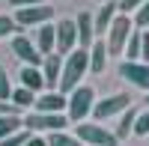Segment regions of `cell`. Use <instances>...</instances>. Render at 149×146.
<instances>
[{"mask_svg":"<svg viewBox=\"0 0 149 146\" xmlns=\"http://www.w3.org/2000/svg\"><path fill=\"white\" fill-rule=\"evenodd\" d=\"M39 3H48V0H9V6H18V9H24V6H39Z\"/></svg>","mask_w":149,"mask_h":146,"instance_id":"31","label":"cell"},{"mask_svg":"<svg viewBox=\"0 0 149 146\" xmlns=\"http://www.w3.org/2000/svg\"><path fill=\"white\" fill-rule=\"evenodd\" d=\"M36 48H39V54L48 57L57 51V24H42V27H36Z\"/></svg>","mask_w":149,"mask_h":146,"instance_id":"14","label":"cell"},{"mask_svg":"<svg viewBox=\"0 0 149 146\" xmlns=\"http://www.w3.org/2000/svg\"><path fill=\"white\" fill-rule=\"evenodd\" d=\"M134 134H137V137H149V107L137 113V122H134Z\"/></svg>","mask_w":149,"mask_h":146,"instance_id":"25","label":"cell"},{"mask_svg":"<svg viewBox=\"0 0 149 146\" xmlns=\"http://www.w3.org/2000/svg\"><path fill=\"white\" fill-rule=\"evenodd\" d=\"M137 107H128V111L125 113H119V122H116V131H113V134H116V140H125V137H131L134 134V122H137Z\"/></svg>","mask_w":149,"mask_h":146,"instance_id":"18","label":"cell"},{"mask_svg":"<svg viewBox=\"0 0 149 146\" xmlns=\"http://www.w3.org/2000/svg\"><path fill=\"white\" fill-rule=\"evenodd\" d=\"M119 78L128 81L131 87L149 92V63H119Z\"/></svg>","mask_w":149,"mask_h":146,"instance_id":"10","label":"cell"},{"mask_svg":"<svg viewBox=\"0 0 149 146\" xmlns=\"http://www.w3.org/2000/svg\"><path fill=\"white\" fill-rule=\"evenodd\" d=\"M74 137H78L84 146H119L116 134L110 128H104L102 122H78L74 125Z\"/></svg>","mask_w":149,"mask_h":146,"instance_id":"4","label":"cell"},{"mask_svg":"<svg viewBox=\"0 0 149 146\" xmlns=\"http://www.w3.org/2000/svg\"><path fill=\"white\" fill-rule=\"evenodd\" d=\"M27 146H48V137H45V134H30Z\"/></svg>","mask_w":149,"mask_h":146,"instance_id":"32","label":"cell"},{"mask_svg":"<svg viewBox=\"0 0 149 146\" xmlns=\"http://www.w3.org/2000/svg\"><path fill=\"white\" fill-rule=\"evenodd\" d=\"M143 102H146V107H149V92H146V99H143Z\"/></svg>","mask_w":149,"mask_h":146,"instance_id":"33","label":"cell"},{"mask_svg":"<svg viewBox=\"0 0 149 146\" xmlns=\"http://www.w3.org/2000/svg\"><path fill=\"white\" fill-rule=\"evenodd\" d=\"M21 128H24V116H0V140H6Z\"/></svg>","mask_w":149,"mask_h":146,"instance_id":"19","label":"cell"},{"mask_svg":"<svg viewBox=\"0 0 149 146\" xmlns=\"http://www.w3.org/2000/svg\"><path fill=\"white\" fill-rule=\"evenodd\" d=\"M140 39H143V33L131 30L128 45H125V60H128V63H140Z\"/></svg>","mask_w":149,"mask_h":146,"instance_id":"20","label":"cell"},{"mask_svg":"<svg viewBox=\"0 0 149 146\" xmlns=\"http://www.w3.org/2000/svg\"><path fill=\"white\" fill-rule=\"evenodd\" d=\"M128 107H131V95L128 92H113V95H107V99L95 102L93 116H95V122H104V119H113L119 113H125Z\"/></svg>","mask_w":149,"mask_h":146,"instance_id":"6","label":"cell"},{"mask_svg":"<svg viewBox=\"0 0 149 146\" xmlns=\"http://www.w3.org/2000/svg\"><path fill=\"white\" fill-rule=\"evenodd\" d=\"M134 27H149V0H146V3L137 9V12H134Z\"/></svg>","mask_w":149,"mask_h":146,"instance_id":"26","label":"cell"},{"mask_svg":"<svg viewBox=\"0 0 149 146\" xmlns=\"http://www.w3.org/2000/svg\"><path fill=\"white\" fill-rule=\"evenodd\" d=\"M12 54H15L18 60H21V63L24 66H39L42 69V54H39V48H36V42L30 39V36H12Z\"/></svg>","mask_w":149,"mask_h":146,"instance_id":"8","label":"cell"},{"mask_svg":"<svg viewBox=\"0 0 149 146\" xmlns=\"http://www.w3.org/2000/svg\"><path fill=\"white\" fill-rule=\"evenodd\" d=\"M98 3H107V0H98Z\"/></svg>","mask_w":149,"mask_h":146,"instance_id":"34","label":"cell"},{"mask_svg":"<svg viewBox=\"0 0 149 146\" xmlns=\"http://www.w3.org/2000/svg\"><path fill=\"white\" fill-rule=\"evenodd\" d=\"M146 0H119V15H131V12H137Z\"/></svg>","mask_w":149,"mask_h":146,"instance_id":"28","label":"cell"},{"mask_svg":"<svg viewBox=\"0 0 149 146\" xmlns=\"http://www.w3.org/2000/svg\"><path fill=\"white\" fill-rule=\"evenodd\" d=\"M12 30H18L15 18H9V15H0V39H6V36H12Z\"/></svg>","mask_w":149,"mask_h":146,"instance_id":"27","label":"cell"},{"mask_svg":"<svg viewBox=\"0 0 149 146\" xmlns=\"http://www.w3.org/2000/svg\"><path fill=\"white\" fill-rule=\"evenodd\" d=\"M0 116H21V107L15 104V102H0Z\"/></svg>","mask_w":149,"mask_h":146,"instance_id":"29","label":"cell"},{"mask_svg":"<svg viewBox=\"0 0 149 146\" xmlns=\"http://www.w3.org/2000/svg\"><path fill=\"white\" fill-rule=\"evenodd\" d=\"M90 72V51L84 48H74L69 57H63V75H60V92L69 95L72 90H78L84 83V75Z\"/></svg>","mask_w":149,"mask_h":146,"instance_id":"1","label":"cell"},{"mask_svg":"<svg viewBox=\"0 0 149 146\" xmlns=\"http://www.w3.org/2000/svg\"><path fill=\"white\" fill-rule=\"evenodd\" d=\"M27 140H30V131L21 128V131H15V134H9L6 140H0V146H27Z\"/></svg>","mask_w":149,"mask_h":146,"instance_id":"24","label":"cell"},{"mask_svg":"<svg viewBox=\"0 0 149 146\" xmlns=\"http://www.w3.org/2000/svg\"><path fill=\"white\" fill-rule=\"evenodd\" d=\"M12 102H15L21 111H27V107L36 104V92L33 90H24V87H15V90H12Z\"/></svg>","mask_w":149,"mask_h":146,"instance_id":"21","label":"cell"},{"mask_svg":"<svg viewBox=\"0 0 149 146\" xmlns=\"http://www.w3.org/2000/svg\"><path fill=\"white\" fill-rule=\"evenodd\" d=\"M12 99V78H9V72L0 66V102H9Z\"/></svg>","mask_w":149,"mask_h":146,"instance_id":"23","label":"cell"},{"mask_svg":"<svg viewBox=\"0 0 149 146\" xmlns=\"http://www.w3.org/2000/svg\"><path fill=\"white\" fill-rule=\"evenodd\" d=\"M51 21H54V6H48V3L15 9V24L18 27H42V24H51Z\"/></svg>","mask_w":149,"mask_h":146,"instance_id":"7","label":"cell"},{"mask_svg":"<svg viewBox=\"0 0 149 146\" xmlns=\"http://www.w3.org/2000/svg\"><path fill=\"white\" fill-rule=\"evenodd\" d=\"M42 75H45V87L54 92L60 87V75H63V57H60L57 51L42 60Z\"/></svg>","mask_w":149,"mask_h":146,"instance_id":"12","label":"cell"},{"mask_svg":"<svg viewBox=\"0 0 149 146\" xmlns=\"http://www.w3.org/2000/svg\"><path fill=\"white\" fill-rule=\"evenodd\" d=\"M74 24H78V48H84V51H90L93 42H95V21L90 12H81L78 18H74Z\"/></svg>","mask_w":149,"mask_h":146,"instance_id":"13","label":"cell"},{"mask_svg":"<svg viewBox=\"0 0 149 146\" xmlns=\"http://www.w3.org/2000/svg\"><path fill=\"white\" fill-rule=\"evenodd\" d=\"M131 30H134V21H131V15H116L113 18V24L107 27V54L110 57H119V54H125V45H128V36H131Z\"/></svg>","mask_w":149,"mask_h":146,"instance_id":"5","label":"cell"},{"mask_svg":"<svg viewBox=\"0 0 149 146\" xmlns=\"http://www.w3.org/2000/svg\"><path fill=\"white\" fill-rule=\"evenodd\" d=\"M18 78H21V87H24V90H33L36 95L45 90V75H42L39 66H24Z\"/></svg>","mask_w":149,"mask_h":146,"instance_id":"16","label":"cell"},{"mask_svg":"<svg viewBox=\"0 0 149 146\" xmlns=\"http://www.w3.org/2000/svg\"><path fill=\"white\" fill-rule=\"evenodd\" d=\"M66 104H69V95H63L60 90H48V92H39L36 95V104L33 111L36 113H66Z\"/></svg>","mask_w":149,"mask_h":146,"instance_id":"11","label":"cell"},{"mask_svg":"<svg viewBox=\"0 0 149 146\" xmlns=\"http://www.w3.org/2000/svg\"><path fill=\"white\" fill-rule=\"evenodd\" d=\"M66 125H72L66 113H36V111H30L24 116V128L30 134H45L48 137L54 131H66Z\"/></svg>","mask_w":149,"mask_h":146,"instance_id":"3","label":"cell"},{"mask_svg":"<svg viewBox=\"0 0 149 146\" xmlns=\"http://www.w3.org/2000/svg\"><path fill=\"white\" fill-rule=\"evenodd\" d=\"M93 107H95V90L90 87V83H81L78 90L69 92V104H66L69 122H72V125L86 122V116L93 113Z\"/></svg>","mask_w":149,"mask_h":146,"instance_id":"2","label":"cell"},{"mask_svg":"<svg viewBox=\"0 0 149 146\" xmlns=\"http://www.w3.org/2000/svg\"><path fill=\"white\" fill-rule=\"evenodd\" d=\"M74 48H78V24L74 18H63L57 24V54L69 57Z\"/></svg>","mask_w":149,"mask_h":146,"instance_id":"9","label":"cell"},{"mask_svg":"<svg viewBox=\"0 0 149 146\" xmlns=\"http://www.w3.org/2000/svg\"><path fill=\"white\" fill-rule=\"evenodd\" d=\"M119 15V3H113V0H107V3H102V9H98V15H93L95 21V36L107 33V27L113 24V18Z\"/></svg>","mask_w":149,"mask_h":146,"instance_id":"15","label":"cell"},{"mask_svg":"<svg viewBox=\"0 0 149 146\" xmlns=\"http://www.w3.org/2000/svg\"><path fill=\"white\" fill-rule=\"evenodd\" d=\"M48 146H84V143L69 131H54V134H48Z\"/></svg>","mask_w":149,"mask_h":146,"instance_id":"22","label":"cell"},{"mask_svg":"<svg viewBox=\"0 0 149 146\" xmlns=\"http://www.w3.org/2000/svg\"><path fill=\"white\" fill-rule=\"evenodd\" d=\"M107 42L104 39H95L93 42V48H90V72L93 75H102L104 72V66H107Z\"/></svg>","mask_w":149,"mask_h":146,"instance_id":"17","label":"cell"},{"mask_svg":"<svg viewBox=\"0 0 149 146\" xmlns=\"http://www.w3.org/2000/svg\"><path fill=\"white\" fill-rule=\"evenodd\" d=\"M140 63H149V33H143L140 39Z\"/></svg>","mask_w":149,"mask_h":146,"instance_id":"30","label":"cell"}]
</instances>
